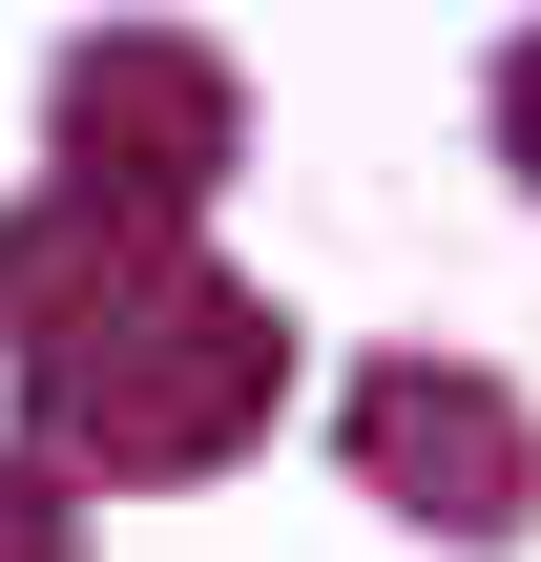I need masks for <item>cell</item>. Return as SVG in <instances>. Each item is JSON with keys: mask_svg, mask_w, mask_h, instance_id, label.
I'll return each mask as SVG.
<instances>
[{"mask_svg": "<svg viewBox=\"0 0 541 562\" xmlns=\"http://www.w3.org/2000/svg\"><path fill=\"white\" fill-rule=\"evenodd\" d=\"M0 355L42 396V459H104V480H188L271 417L292 334L167 229V209H21L0 229Z\"/></svg>", "mask_w": 541, "mask_h": 562, "instance_id": "obj_1", "label": "cell"}, {"mask_svg": "<svg viewBox=\"0 0 541 562\" xmlns=\"http://www.w3.org/2000/svg\"><path fill=\"white\" fill-rule=\"evenodd\" d=\"M354 480L396 501V521H438V542H521L541 521V417L500 375H459V355H396V375H354Z\"/></svg>", "mask_w": 541, "mask_h": 562, "instance_id": "obj_2", "label": "cell"}, {"mask_svg": "<svg viewBox=\"0 0 541 562\" xmlns=\"http://www.w3.org/2000/svg\"><path fill=\"white\" fill-rule=\"evenodd\" d=\"M42 125H63V188L83 209H167L188 229L229 188V63L208 42H63V104Z\"/></svg>", "mask_w": 541, "mask_h": 562, "instance_id": "obj_3", "label": "cell"}, {"mask_svg": "<svg viewBox=\"0 0 541 562\" xmlns=\"http://www.w3.org/2000/svg\"><path fill=\"white\" fill-rule=\"evenodd\" d=\"M83 542V501H63V459H0V562H63Z\"/></svg>", "mask_w": 541, "mask_h": 562, "instance_id": "obj_4", "label": "cell"}, {"mask_svg": "<svg viewBox=\"0 0 541 562\" xmlns=\"http://www.w3.org/2000/svg\"><path fill=\"white\" fill-rule=\"evenodd\" d=\"M500 167L541 188V42H500Z\"/></svg>", "mask_w": 541, "mask_h": 562, "instance_id": "obj_5", "label": "cell"}]
</instances>
